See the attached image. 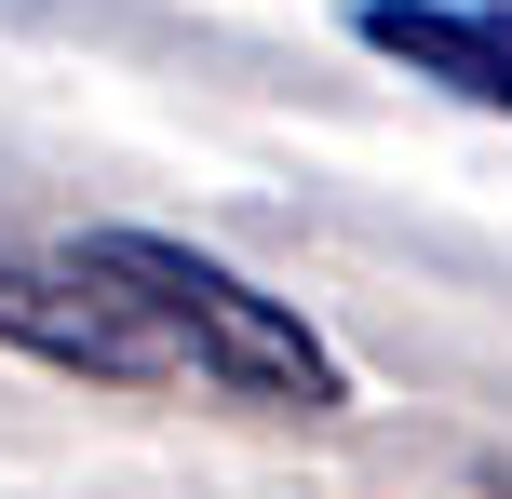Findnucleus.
Segmentation results:
<instances>
[{
	"label": "nucleus",
	"instance_id": "obj_1",
	"mask_svg": "<svg viewBox=\"0 0 512 499\" xmlns=\"http://www.w3.org/2000/svg\"><path fill=\"white\" fill-rule=\"evenodd\" d=\"M81 257L162 324L176 378H203V392H230V405H283V419H337V405H351V365H337L283 297H256L230 257H203V243H176V230H81Z\"/></svg>",
	"mask_w": 512,
	"mask_h": 499
},
{
	"label": "nucleus",
	"instance_id": "obj_2",
	"mask_svg": "<svg viewBox=\"0 0 512 499\" xmlns=\"http://www.w3.org/2000/svg\"><path fill=\"white\" fill-rule=\"evenodd\" d=\"M0 338L41 351V365H68V378H176L162 324L135 311V297L81 257V243H54V257L0 243Z\"/></svg>",
	"mask_w": 512,
	"mask_h": 499
},
{
	"label": "nucleus",
	"instance_id": "obj_3",
	"mask_svg": "<svg viewBox=\"0 0 512 499\" xmlns=\"http://www.w3.org/2000/svg\"><path fill=\"white\" fill-rule=\"evenodd\" d=\"M351 41L472 108H512V0H351Z\"/></svg>",
	"mask_w": 512,
	"mask_h": 499
}]
</instances>
